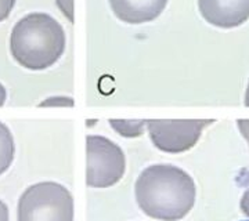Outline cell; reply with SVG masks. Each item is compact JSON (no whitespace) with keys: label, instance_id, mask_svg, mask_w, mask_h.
Instances as JSON below:
<instances>
[{"label":"cell","instance_id":"6da1fadb","mask_svg":"<svg viewBox=\"0 0 249 221\" xmlns=\"http://www.w3.org/2000/svg\"><path fill=\"white\" fill-rule=\"evenodd\" d=\"M136 201L152 219L178 221L196 204V188L193 177L173 165L145 168L134 184Z\"/></svg>","mask_w":249,"mask_h":221},{"label":"cell","instance_id":"7a4b0ae2","mask_svg":"<svg viewBox=\"0 0 249 221\" xmlns=\"http://www.w3.org/2000/svg\"><path fill=\"white\" fill-rule=\"evenodd\" d=\"M65 34L60 22L45 13H32L14 25L10 50L16 61L31 71H43L61 58Z\"/></svg>","mask_w":249,"mask_h":221},{"label":"cell","instance_id":"3957f363","mask_svg":"<svg viewBox=\"0 0 249 221\" xmlns=\"http://www.w3.org/2000/svg\"><path fill=\"white\" fill-rule=\"evenodd\" d=\"M18 221H73V196L60 183H36L19 196Z\"/></svg>","mask_w":249,"mask_h":221},{"label":"cell","instance_id":"277c9868","mask_svg":"<svg viewBox=\"0 0 249 221\" xmlns=\"http://www.w3.org/2000/svg\"><path fill=\"white\" fill-rule=\"evenodd\" d=\"M86 153L88 186L108 188L121 181L126 170V158L118 144L103 136H88Z\"/></svg>","mask_w":249,"mask_h":221},{"label":"cell","instance_id":"5b68a950","mask_svg":"<svg viewBox=\"0 0 249 221\" xmlns=\"http://www.w3.org/2000/svg\"><path fill=\"white\" fill-rule=\"evenodd\" d=\"M213 119H151L147 127L154 145L169 153H180L193 148L202 130Z\"/></svg>","mask_w":249,"mask_h":221},{"label":"cell","instance_id":"8992f818","mask_svg":"<svg viewBox=\"0 0 249 221\" xmlns=\"http://www.w3.org/2000/svg\"><path fill=\"white\" fill-rule=\"evenodd\" d=\"M206 22L217 28H237L249 19V0H198Z\"/></svg>","mask_w":249,"mask_h":221},{"label":"cell","instance_id":"52a82bcc","mask_svg":"<svg viewBox=\"0 0 249 221\" xmlns=\"http://www.w3.org/2000/svg\"><path fill=\"white\" fill-rule=\"evenodd\" d=\"M109 4L121 21L137 25L157 19L166 7L168 0H109Z\"/></svg>","mask_w":249,"mask_h":221},{"label":"cell","instance_id":"ba28073f","mask_svg":"<svg viewBox=\"0 0 249 221\" xmlns=\"http://www.w3.org/2000/svg\"><path fill=\"white\" fill-rule=\"evenodd\" d=\"M16 155L14 137L9 127L0 122V176L10 168Z\"/></svg>","mask_w":249,"mask_h":221},{"label":"cell","instance_id":"9c48e42d","mask_svg":"<svg viewBox=\"0 0 249 221\" xmlns=\"http://www.w3.org/2000/svg\"><path fill=\"white\" fill-rule=\"evenodd\" d=\"M109 124L119 136L127 137V138H136V137H140L144 133L145 126H147V120H142V119H132V120L109 119Z\"/></svg>","mask_w":249,"mask_h":221},{"label":"cell","instance_id":"30bf717a","mask_svg":"<svg viewBox=\"0 0 249 221\" xmlns=\"http://www.w3.org/2000/svg\"><path fill=\"white\" fill-rule=\"evenodd\" d=\"M40 106H73V98L71 97H50L46 98L43 102L39 104Z\"/></svg>","mask_w":249,"mask_h":221},{"label":"cell","instance_id":"8fae6325","mask_svg":"<svg viewBox=\"0 0 249 221\" xmlns=\"http://www.w3.org/2000/svg\"><path fill=\"white\" fill-rule=\"evenodd\" d=\"M57 6L70 22H73V0H57Z\"/></svg>","mask_w":249,"mask_h":221},{"label":"cell","instance_id":"7c38bea8","mask_svg":"<svg viewBox=\"0 0 249 221\" xmlns=\"http://www.w3.org/2000/svg\"><path fill=\"white\" fill-rule=\"evenodd\" d=\"M17 0H0V22L9 18Z\"/></svg>","mask_w":249,"mask_h":221},{"label":"cell","instance_id":"4fadbf2b","mask_svg":"<svg viewBox=\"0 0 249 221\" xmlns=\"http://www.w3.org/2000/svg\"><path fill=\"white\" fill-rule=\"evenodd\" d=\"M237 126H238L241 134L244 136V138L247 140L249 145V119H238L237 120Z\"/></svg>","mask_w":249,"mask_h":221},{"label":"cell","instance_id":"5bb4252c","mask_svg":"<svg viewBox=\"0 0 249 221\" xmlns=\"http://www.w3.org/2000/svg\"><path fill=\"white\" fill-rule=\"evenodd\" d=\"M240 207H241V210H242V213L249 217V188L245 191V192H244L242 198H241Z\"/></svg>","mask_w":249,"mask_h":221},{"label":"cell","instance_id":"9a60e30c","mask_svg":"<svg viewBox=\"0 0 249 221\" xmlns=\"http://www.w3.org/2000/svg\"><path fill=\"white\" fill-rule=\"evenodd\" d=\"M0 221H10L9 207L0 199Z\"/></svg>","mask_w":249,"mask_h":221},{"label":"cell","instance_id":"2e32d148","mask_svg":"<svg viewBox=\"0 0 249 221\" xmlns=\"http://www.w3.org/2000/svg\"><path fill=\"white\" fill-rule=\"evenodd\" d=\"M6 98H7V93H6V88L4 86L0 83V106L4 105V102H6Z\"/></svg>","mask_w":249,"mask_h":221},{"label":"cell","instance_id":"e0dca14e","mask_svg":"<svg viewBox=\"0 0 249 221\" xmlns=\"http://www.w3.org/2000/svg\"><path fill=\"white\" fill-rule=\"evenodd\" d=\"M244 102H245V105L249 106V83H248V87H247V93H245V98H244Z\"/></svg>","mask_w":249,"mask_h":221},{"label":"cell","instance_id":"ac0fdd59","mask_svg":"<svg viewBox=\"0 0 249 221\" xmlns=\"http://www.w3.org/2000/svg\"><path fill=\"white\" fill-rule=\"evenodd\" d=\"M242 221H249V220H242Z\"/></svg>","mask_w":249,"mask_h":221}]
</instances>
